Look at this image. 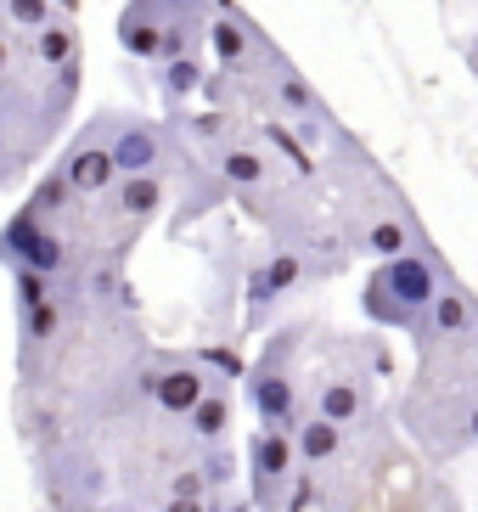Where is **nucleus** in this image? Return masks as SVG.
<instances>
[{
  "instance_id": "nucleus-11",
  "label": "nucleus",
  "mask_w": 478,
  "mask_h": 512,
  "mask_svg": "<svg viewBox=\"0 0 478 512\" xmlns=\"http://www.w3.org/2000/svg\"><path fill=\"white\" fill-rule=\"evenodd\" d=\"M372 411V377L366 372H332L321 389H315V417H332L338 428L360 422Z\"/></svg>"
},
{
  "instance_id": "nucleus-18",
  "label": "nucleus",
  "mask_w": 478,
  "mask_h": 512,
  "mask_svg": "<svg viewBox=\"0 0 478 512\" xmlns=\"http://www.w3.org/2000/svg\"><path fill=\"white\" fill-rule=\"evenodd\" d=\"M231 417H237V406H231V389L220 383V389H214L209 400L192 411V422H186V428H192V439H197V451L225 445V434H231Z\"/></svg>"
},
{
  "instance_id": "nucleus-25",
  "label": "nucleus",
  "mask_w": 478,
  "mask_h": 512,
  "mask_svg": "<svg viewBox=\"0 0 478 512\" xmlns=\"http://www.w3.org/2000/svg\"><path fill=\"white\" fill-rule=\"evenodd\" d=\"M164 512H203V501H175V496H169Z\"/></svg>"
},
{
  "instance_id": "nucleus-20",
  "label": "nucleus",
  "mask_w": 478,
  "mask_h": 512,
  "mask_svg": "<svg viewBox=\"0 0 478 512\" xmlns=\"http://www.w3.org/2000/svg\"><path fill=\"white\" fill-rule=\"evenodd\" d=\"M197 473L209 479V490H220V484H231V479H237V456L225 451V445H209V451L197 456Z\"/></svg>"
},
{
  "instance_id": "nucleus-10",
  "label": "nucleus",
  "mask_w": 478,
  "mask_h": 512,
  "mask_svg": "<svg viewBox=\"0 0 478 512\" xmlns=\"http://www.w3.org/2000/svg\"><path fill=\"white\" fill-rule=\"evenodd\" d=\"M169 17L158 0H130L119 12V46L141 62H164V34H169Z\"/></svg>"
},
{
  "instance_id": "nucleus-19",
  "label": "nucleus",
  "mask_w": 478,
  "mask_h": 512,
  "mask_svg": "<svg viewBox=\"0 0 478 512\" xmlns=\"http://www.w3.org/2000/svg\"><path fill=\"white\" fill-rule=\"evenodd\" d=\"M209 85V74H203V57H175L164 62V96L169 102H186V96H197Z\"/></svg>"
},
{
  "instance_id": "nucleus-22",
  "label": "nucleus",
  "mask_w": 478,
  "mask_h": 512,
  "mask_svg": "<svg viewBox=\"0 0 478 512\" xmlns=\"http://www.w3.org/2000/svg\"><path fill=\"white\" fill-rule=\"evenodd\" d=\"M203 490H209V479H203L197 467H180L175 479H169V496L175 501H203Z\"/></svg>"
},
{
  "instance_id": "nucleus-2",
  "label": "nucleus",
  "mask_w": 478,
  "mask_h": 512,
  "mask_svg": "<svg viewBox=\"0 0 478 512\" xmlns=\"http://www.w3.org/2000/svg\"><path fill=\"white\" fill-rule=\"evenodd\" d=\"M310 327H282L270 332V344L259 349L254 372H248V400L259 411V428H287L299 434V349Z\"/></svg>"
},
{
  "instance_id": "nucleus-8",
  "label": "nucleus",
  "mask_w": 478,
  "mask_h": 512,
  "mask_svg": "<svg viewBox=\"0 0 478 512\" xmlns=\"http://www.w3.org/2000/svg\"><path fill=\"white\" fill-rule=\"evenodd\" d=\"M478 332V304L467 287L450 282L445 293H439V304L428 310V321L417 327V344L422 349H439V344H462V338H473Z\"/></svg>"
},
{
  "instance_id": "nucleus-21",
  "label": "nucleus",
  "mask_w": 478,
  "mask_h": 512,
  "mask_svg": "<svg viewBox=\"0 0 478 512\" xmlns=\"http://www.w3.org/2000/svg\"><path fill=\"white\" fill-rule=\"evenodd\" d=\"M197 361L209 366V372H220V377H242V355L231 344H209V349H197Z\"/></svg>"
},
{
  "instance_id": "nucleus-28",
  "label": "nucleus",
  "mask_w": 478,
  "mask_h": 512,
  "mask_svg": "<svg viewBox=\"0 0 478 512\" xmlns=\"http://www.w3.org/2000/svg\"><path fill=\"white\" fill-rule=\"evenodd\" d=\"M79 512H102V507H79Z\"/></svg>"
},
{
  "instance_id": "nucleus-3",
  "label": "nucleus",
  "mask_w": 478,
  "mask_h": 512,
  "mask_svg": "<svg viewBox=\"0 0 478 512\" xmlns=\"http://www.w3.org/2000/svg\"><path fill=\"white\" fill-rule=\"evenodd\" d=\"M113 130H119V119H113V113H96V119L68 141V152H62L57 169H62V181L79 192V203H107V197L119 192L124 169H119V152H113Z\"/></svg>"
},
{
  "instance_id": "nucleus-13",
  "label": "nucleus",
  "mask_w": 478,
  "mask_h": 512,
  "mask_svg": "<svg viewBox=\"0 0 478 512\" xmlns=\"http://www.w3.org/2000/svg\"><path fill=\"white\" fill-rule=\"evenodd\" d=\"M270 113H282V119L304 124V119H327V107L315 102L310 79L293 68V62L276 57V68H270Z\"/></svg>"
},
{
  "instance_id": "nucleus-6",
  "label": "nucleus",
  "mask_w": 478,
  "mask_h": 512,
  "mask_svg": "<svg viewBox=\"0 0 478 512\" xmlns=\"http://www.w3.org/2000/svg\"><path fill=\"white\" fill-rule=\"evenodd\" d=\"M113 152H119L124 181H130V175H164L169 164H180V169L192 164V152L180 147L175 130H164V124H152V119H119Z\"/></svg>"
},
{
  "instance_id": "nucleus-27",
  "label": "nucleus",
  "mask_w": 478,
  "mask_h": 512,
  "mask_svg": "<svg viewBox=\"0 0 478 512\" xmlns=\"http://www.w3.org/2000/svg\"><path fill=\"white\" fill-rule=\"evenodd\" d=\"M467 62H473V68H478V34H473V40H467Z\"/></svg>"
},
{
  "instance_id": "nucleus-26",
  "label": "nucleus",
  "mask_w": 478,
  "mask_h": 512,
  "mask_svg": "<svg viewBox=\"0 0 478 512\" xmlns=\"http://www.w3.org/2000/svg\"><path fill=\"white\" fill-rule=\"evenodd\" d=\"M51 6H57L62 17H74V12H79V0H51Z\"/></svg>"
},
{
  "instance_id": "nucleus-7",
  "label": "nucleus",
  "mask_w": 478,
  "mask_h": 512,
  "mask_svg": "<svg viewBox=\"0 0 478 512\" xmlns=\"http://www.w3.org/2000/svg\"><path fill=\"white\" fill-rule=\"evenodd\" d=\"M203 164H209L237 197H265V192H276V186L287 181L282 164H276V152L259 147V141H254V136H242V130L225 141V147H214Z\"/></svg>"
},
{
  "instance_id": "nucleus-5",
  "label": "nucleus",
  "mask_w": 478,
  "mask_h": 512,
  "mask_svg": "<svg viewBox=\"0 0 478 512\" xmlns=\"http://www.w3.org/2000/svg\"><path fill=\"white\" fill-rule=\"evenodd\" d=\"M299 473V439L287 428H259L248 439V479H254V507L259 512H287V490Z\"/></svg>"
},
{
  "instance_id": "nucleus-17",
  "label": "nucleus",
  "mask_w": 478,
  "mask_h": 512,
  "mask_svg": "<svg viewBox=\"0 0 478 512\" xmlns=\"http://www.w3.org/2000/svg\"><path fill=\"white\" fill-rule=\"evenodd\" d=\"M293 439H299V462L304 467H327V462H338V456H344V439L349 434L332 417H315V411H310V417L299 422V434H293Z\"/></svg>"
},
{
  "instance_id": "nucleus-16",
  "label": "nucleus",
  "mask_w": 478,
  "mask_h": 512,
  "mask_svg": "<svg viewBox=\"0 0 478 512\" xmlns=\"http://www.w3.org/2000/svg\"><path fill=\"white\" fill-rule=\"evenodd\" d=\"M23 40H29L34 68H45V74L74 68V62H79V29H74V17H62V23H51V29H40V34H23Z\"/></svg>"
},
{
  "instance_id": "nucleus-9",
  "label": "nucleus",
  "mask_w": 478,
  "mask_h": 512,
  "mask_svg": "<svg viewBox=\"0 0 478 512\" xmlns=\"http://www.w3.org/2000/svg\"><path fill=\"white\" fill-rule=\"evenodd\" d=\"M304 271H310V259L304 254H293V248H282V254H270L265 265H259L254 276H248V321H265V310L276 299H282V293H293V287L304 282Z\"/></svg>"
},
{
  "instance_id": "nucleus-12",
  "label": "nucleus",
  "mask_w": 478,
  "mask_h": 512,
  "mask_svg": "<svg viewBox=\"0 0 478 512\" xmlns=\"http://www.w3.org/2000/svg\"><path fill=\"white\" fill-rule=\"evenodd\" d=\"M209 51L220 57V68H248V62H259L270 46L254 34V23H242V17L225 6V12H214V23H209Z\"/></svg>"
},
{
  "instance_id": "nucleus-15",
  "label": "nucleus",
  "mask_w": 478,
  "mask_h": 512,
  "mask_svg": "<svg viewBox=\"0 0 478 512\" xmlns=\"http://www.w3.org/2000/svg\"><path fill=\"white\" fill-rule=\"evenodd\" d=\"M113 203V214H124L130 226H147L152 214L169 203V175H130V181H119V192L107 197Z\"/></svg>"
},
{
  "instance_id": "nucleus-23",
  "label": "nucleus",
  "mask_w": 478,
  "mask_h": 512,
  "mask_svg": "<svg viewBox=\"0 0 478 512\" xmlns=\"http://www.w3.org/2000/svg\"><path fill=\"white\" fill-rule=\"evenodd\" d=\"M158 6H164V12H175V17H209L220 0H158ZM220 12H225V6H220Z\"/></svg>"
},
{
  "instance_id": "nucleus-14",
  "label": "nucleus",
  "mask_w": 478,
  "mask_h": 512,
  "mask_svg": "<svg viewBox=\"0 0 478 512\" xmlns=\"http://www.w3.org/2000/svg\"><path fill=\"white\" fill-rule=\"evenodd\" d=\"M68 316H74V304H68V299H51V304H29V310H17V344H23V361H34V349L62 344Z\"/></svg>"
},
{
  "instance_id": "nucleus-4",
  "label": "nucleus",
  "mask_w": 478,
  "mask_h": 512,
  "mask_svg": "<svg viewBox=\"0 0 478 512\" xmlns=\"http://www.w3.org/2000/svg\"><path fill=\"white\" fill-rule=\"evenodd\" d=\"M214 389L220 383H214V372L197 355H164L158 366H135V394H147L164 417H180V422H192V411Z\"/></svg>"
},
{
  "instance_id": "nucleus-1",
  "label": "nucleus",
  "mask_w": 478,
  "mask_h": 512,
  "mask_svg": "<svg viewBox=\"0 0 478 512\" xmlns=\"http://www.w3.org/2000/svg\"><path fill=\"white\" fill-rule=\"evenodd\" d=\"M450 287V276L439 271L434 248L422 242L417 254H400L389 265H377L366 276V293H360V310L377 321V327H400L417 338V327L428 321V310L439 304V293Z\"/></svg>"
},
{
  "instance_id": "nucleus-24",
  "label": "nucleus",
  "mask_w": 478,
  "mask_h": 512,
  "mask_svg": "<svg viewBox=\"0 0 478 512\" xmlns=\"http://www.w3.org/2000/svg\"><path fill=\"white\" fill-rule=\"evenodd\" d=\"M422 512H462V501L450 496V490H428V507Z\"/></svg>"
}]
</instances>
